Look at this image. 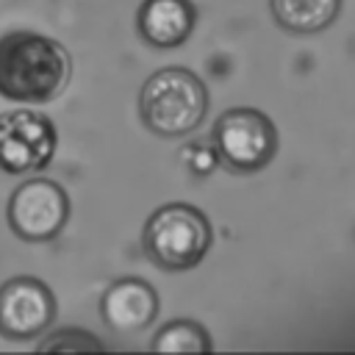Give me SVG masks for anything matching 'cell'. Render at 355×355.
Returning <instances> with one entry per match:
<instances>
[{
    "label": "cell",
    "mask_w": 355,
    "mask_h": 355,
    "mask_svg": "<svg viewBox=\"0 0 355 355\" xmlns=\"http://www.w3.org/2000/svg\"><path fill=\"white\" fill-rule=\"evenodd\" d=\"M55 319V297L36 277H11L0 286V336L33 338Z\"/></svg>",
    "instance_id": "cell-7"
},
{
    "label": "cell",
    "mask_w": 355,
    "mask_h": 355,
    "mask_svg": "<svg viewBox=\"0 0 355 355\" xmlns=\"http://www.w3.org/2000/svg\"><path fill=\"white\" fill-rule=\"evenodd\" d=\"M69 216L67 191L44 178L25 180L8 200V225L22 241H50Z\"/></svg>",
    "instance_id": "cell-6"
},
{
    "label": "cell",
    "mask_w": 355,
    "mask_h": 355,
    "mask_svg": "<svg viewBox=\"0 0 355 355\" xmlns=\"http://www.w3.org/2000/svg\"><path fill=\"white\" fill-rule=\"evenodd\" d=\"M141 244L161 269H191L211 247V225L194 205L169 202L147 219Z\"/></svg>",
    "instance_id": "cell-3"
},
{
    "label": "cell",
    "mask_w": 355,
    "mask_h": 355,
    "mask_svg": "<svg viewBox=\"0 0 355 355\" xmlns=\"http://www.w3.org/2000/svg\"><path fill=\"white\" fill-rule=\"evenodd\" d=\"M55 125L42 111L14 108L0 114V169L11 175L44 169L55 153Z\"/></svg>",
    "instance_id": "cell-5"
},
{
    "label": "cell",
    "mask_w": 355,
    "mask_h": 355,
    "mask_svg": "<svg viewBox=\"0 0 355 355\" xmlns=\"http://www.w3.org/2000/svg\"><path fill=\"white\" fill-rule=\"evenodd\" d=\"M214 150L233 172H255L277 153V130L263 111L230 108L214 125Z\"/></svg>",
    "instance_id": "cell-4"
},
{
    "label": "cell",
    "mask_w": 355,
    "mask_h": 355,
    "mask_svg": "<svg viewBox=\"0 0 355 355\" xmlns=\"http://www.w3.org/2000/svg\"><path fill=\"white\" fill-rule=\"evenodd\" d=\"M191 0H144L139 8V33L153 47H178L194 31Z\"/></svg>",
    "instance_id": "cell-9"
},
{
    "label": "cell",
    "mask_w": 355,
    "mask_h": 355,
    "mask_svg": "<svg viewBox=\"0 0 355 355\" xmlns=\"http://www.w3.org/2000/svg\"><path fill=\"white\" fill-rule=\"evenodd\" d=\"M100 347L103 344L97 338H92L86 330H61L55 338L39 344L42 352H47V349H100Z\"/></svg>",
    "instance_id": "cell-12"
},
{
    "label": "cell",
    "mask_w": 355,
    "mask_h": 355,
    "mask_svg": "<svg viewBox=\"0 0 355 355\" xmlns=\"http://www.w3.org/2000/svg\"><path fill=\"white\" fill-rule=\"evenodd\" d=\"M103 322L114 333H139L158 313V294L147 280L125 277L111 283L100 297Z\"/></svg>",
    "instance_id": "cell-8"
},
{
    "label": "cell",
    "mask_w": 355,
    "mask_h": 355,
    "mask_svg": "<svg viewBox=\"0 0 355 355\" xmlns=\"http://www.w3.org/2000/svg\"><path fill=\"white\" fill-rule=\"evenodd\" d=\"M208 111L205 83L186 67H164L150 75L139 94L141 122L155 136H186Z\"/></svg>",
    "instance_id": "cell-2"
},
{
    "label": "cell",
    "mask_w": 355,
    "mask_h": 355,
    "mask_svg": "<svg viewBox=\"0 0 355 355\" xmlns=\"http://www.w3.org/2000/svg\"><path fill=\"white\" fill-rule=\"evenodd\" d=\"M155 352H208L211 341L205 336V330L197 322L189 319H175L169 324H164L153 341Z\"/></svg>",
    "instance_id": "cell-11"
},
{
    "label": "cell",
    "mask_w": 355,
    "mask_h": 355,
    "mask_svg": "<svg viewBox=\"0 0 355 355\" xmlns=\"http://www.w3.org/2000/svg\"><path fill=\"white\" fill-rule=\"evenodd\" d=\"M72 75V58L50 36L11 31L0 36V97L17 103L55 100Z\"/></svg>",
    "instance_id": "cell-1"
},
{
    "label": "cell",
    "mask_w": 355,
    "mask_h": 355,
    "mask_svg": "<svg viewBox=\"0 0 355 355\" xmlns=\"http://www.w3.org/2000/svg\"><path fill=\"white\" fill-rule=\"evenodd\" d=\"M269 6L280 28L291 33H316L336 19L341 0H269Z\"/></svg>",
    "instance_id": "cell-10"
}]
</instances>
